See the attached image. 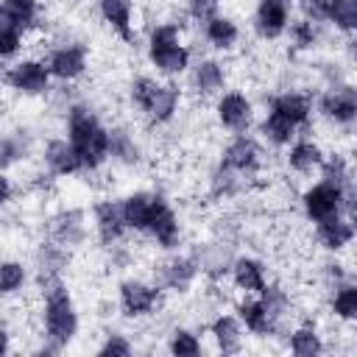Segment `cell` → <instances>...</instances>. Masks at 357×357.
<instances>
[{
    "mask_svg": "<svg viewBox=\"0 0 357 357\" xmlns=\"http://www.w3.org/2000/svg\"><path fill=\"white\" fill-rule=\"evenodd\" d=\"M262 131H265V137L271 139V142H276V145H284V142H290L293 139V134H296V126L293 123H287L284 117H279V114H268V120H265V126H262Z\"/></svg>",
    "mask_w": 357,
    "mask_h": 357,
    "instance_id": "27",
    "label": "cell"
},
{
    "mask_svg": "<svg viewBox=\"0 0 357 357\" xmlns=\"http://www.w3.org/2000/svg\"><path fill=\"white\" fill-rule=\"evenodd\" d=\"M218 117H220V123H223L226 128L243 131V128L248 126V120H251V103H248V98L240 95V92L223 95L220 103H218Z\"/></svg>",
    "mask_w": 357,
    "mask_h": 357,
    "instance_id": "9",
    "label": "cell"
},
{
    "mask_svg": "<svg viewBox=\"0 0 357 357\" xmlns=\"http://www.w3.org/2000/svg\"><path fill=\"white\" fill-rule=\"evenodd\" d=\"M220 84H223V70H220V64H215V61L198 64V70H195V86H198L201 92H215V89H220Z\"/></svg>",
    "mask_w": 357,
    "mask_h": 357,
    "instance_id": "28",
    "label": "cell"
},
{
    "mask_svg": "<svg viewBox=\"0 0 357 357\" xmlns=\"http://www.w3.org/2000/svg\"><path fill=\"white\" fill-rule=\"evenodd\" d=\"M70 145L75 148L81 167H98L109 153V131L84 106L70 109Z\"/></svg>",
    "mask_w": 357,
    "mask_h": 357,
    "instance_id": "1",
    "label": "cell"
},
{
    "mask_svg": "<svg viewBox=\"0 0 357 357\" xmlns=\"http://www.w3.org/2000/svg\"><path fill=\"white\" fill-rule=\"evenodd\" d=\"M170 351L178 354V357H181V354H198V351H201V343L195 340V335L178 329V332H173V337H170Z\"/></svg>",
    "mask_w": 357,
    "mask_h": 357,
    "instance_id": "33",
    "label": "cell"
},
{
    "mask_svg": "<svg viewBox=\"0 0 357 357\" xmlns=\"http://www.w3.org/2000/svg\"><path fill=\"white\" fill-rule=\"evenodd\" d=\"M17 156V148L8 142V139H0V165H6V162H11Z\"/></svg>",
    "mask_w": 357,
    "mask_h": 357,
    "instance_id": "40",
    "label": "cell"
},
{
    "mask_svg": "<svg viewBox=\"0 0 357 357\" xmlns=\"http://www.w3.org/2000/svg\"><path fill=\"white\" fill-rule=\"evenodd\" d=\"M8 195H11V184H8V178H6V176H0V204H6V201H8Z\"/></svg>",
    "mask_w": 357,
    "mask_h": 357,
    "instance_id": "41",
    "label": "cell"
},
{
    "mask_svg": "<svg viewBox=\"0 0 357 357\" xmlns=\"http://www.w3.org/2000/svg\"><path fill=\"white\" fill-rule=\"evenodd\" d=\"M176 103H178V89L173 84H159L153 98H151V103H148V109H145V114L159 120V123L170 120L173 112H176Z\"/></svg>",
    "mask_w": 357,
    "mask_h": 357,
    "instance_id": "15",
    "label": "cell"
},
{
    "mask_svg": "<svg viewBox=\"0 0 357 357\" xmlns=\"http://www.w3.org/2000/svg\"><path fill=\"white\" fill-rule=\"evenodd\" d=\"M47 67L42 61H20L8 70V84L20 92H42L47 86Z\"/></svg>",
    "mask_w": 357,
    "mask_h": 357,
    "instance_id": "7",
    "label": "cell"
},
{
    "mask_svg": "<svg viewBox=\"0 0 357 357\" xmlns=\"http://www.w3.org/2000/svg\"><path fill=\"white\" fill-rule=\"evenodd\" d=\"M109 151L114 156L126 159V162H134L137 159V148H134V142L123 131H109Z\"/></svg>",
    "mask_w": 357,
    "mask_h": 357,
    "instance_id": "32",
    "label": "cell"
},
{
    "mask_svg": "<svg viewBox=\"0 0 357 357\" xmlns=\"http://www.w3.org/2000/svg\"><path fill=\"white\" fill-rule=\"evenodd\" d=\"M98 229L106 243L117 240L123 234V229H128L126 218H123V204H100L98 206Z\"/></svg>",
    "mask_w": 357,
    "mask_h": 357,
    "instance_id": "16",
    "label": "cell"
},
{
    "mask_svg": "<svg viewBox=\"0 0 357 357\" xmlns=\"http://www.w3.org/2000/svg\"><path fill=\"white\" fill-rule=\"evenodd\" d=\"M165 206V201L159 195H151V192H134L123 201V218H126V226L128 229H148L153 215Z\"/></svg>",
    "mask_w": 357,
    "mask_h": 357,
    "instance_id": "5",
    "label": "cell"
},
{
    "mask_svg": "<svg viewBox=\"0 0 357 357\" xmlns=\"http://www.w3.org/2000/svg\"><path fill=\"white\" fill-rule=\"evenodd\" d=\"M22 45V25L3 8L0 3V56H11L17 53Z\"/></svg>",
    "mask_w": 357,
    "mask_h": 357,
    "instance_id": "20",
    "label": "cell"
},
{
    "mask_svg": "<svg viewBox=\"0 0 357 357\" xmlns=\"http://www.w3.org/2000/svg\"><path fill=\"white\" fill-rule=\"evenodd\" d=\"M75 326H78V318H75L67 290L64 287L50 290V296L45 301V329H47V337L53 340V346H64L75 335Z\"/></svg>",
    "mask_w": 357,
    "mask_h": 357,
    "instance_id": "2",
    "label": "cell"
},
{
    "mask_svg": "<svg viewBox=\"0 0 357 357\" xmlns=\"http://www.w3.org/2000/svg\"><path fill=\"white\" fill-rule=\"evenodd\" d=\"M131 351V346L123 340V337H109L106 343H103V349H100V354H128Z\"/></svg>",
    "mask_w": 357,
    "mask_h": 357,
    "instance_id": "39",
    "label": "cell"
},
{
    "mask_svg": "<svg viewBox=\"0 0 357 357\" xmlns=\"http://www.w3.org/2000/svg\"><path fill=\"white\" fill-rule=\"evenodd\" d=\"M326 20H335L337 28L351 31L357 25V0H326Z\"/></svg>",
    "mask_w": 357,
    "mask_h": 357,
    "instance_id": "24",
    "label": "cell"
},
{
    "mask_svg": "<svg viewBox=\"0 0 357 357\" xmlns=\"http://www.w3.org/2000/svg\"><path fill=\"white\" fill-rule=\"evenodd\" d=\"M284 28H287V6L282 0H259V6H257V31L265 39H273Z\"/></svg>",
    "mask_w": 357,
    "mask_h": 357,
    "instance_id": "10",
    "label": "cell"
},
{
    "mask_svg": "<svg viewBox=\"0 0 357 357\" xmlns=\"http://www.w3.org/2000/svg\"><path fill=\"white\" fill-rule=\"evenodd\" d=\"M290 33H293V39H296L298 47H307V45H312V39H315V31H312V22H310V20L296 22V25L290 28Z\"/></svg>",
    "mask_w": 357,
    "mask_h": 357,
    "instance_id": "36",
    "label": "cell"
},
{
    "mask_svg": "<svg viewBox=\"0 0 357 357\" xmlns=\"http://www.w3.org/2000/svg\"><path fill=\"white\" fill-rule=\"evenodd\" d=\"M240 318H243V324H245L251 332H257V335L271 332V312L265 310L262 301H245V304H240Z\"/></svg>",
    "mask_w": 357,
    "mask_h": 357,
    "instance_id": "23",
    "label": "cell"
},
{
    "mask_svg": "<svg viewBox=\"0 0 357 357\" xmlns=\"http://www.w3.org/2000/svg\"><path fill=\"white\" fill-rule=\"evenodd\" d=\"M290 349L296 354H301V357H312V354L321 351V340H318V335L312 329H298L293 335V340H290Z\"/></svg>",
    "mask_w": 357,
    "mask_h": 357,
    "instance_id": "29",
    "label": "cell"
},
{
    "mask_svg": "<svg viewBox=\"0 0 357 357\" xmlns=\"http://www.w3.org/2000/svg\"><path fill=\"white\" fill-rule=\"evenodd\" d=\"M229 167H234V170H245V167H251L254 162H257V145L251 142V139H245V137H237L229 148H226V159H223Z\"/></svg>",
    "mask_w": 357,
    "mask_h": 357,
    "instance_id": "21",
    "label": "cell"
},
{
    "mask_svg": "<svg viewBox=\"0 0 357 357\" xmlns=\"http://www.w3.org/2000/svg\"><path fill=\"white\" fill-rule=\"evenodd\" d=\"M321 109H324L326 117H332V120H337V123H351L354 114H357V98H354V89L343 86V89H335V92L324 95Z\"/></svg>",
    "mask_w": 357,
    "mask_h": 357,
    "instance_id": "11",
    "label": "cell"
},
{
    "mask_svg": "<svg viewBox=\"0 0 357 357\" xmlns=\"http://www.w3.org/2000/svg\"><path fill=\"white\" fill-rule=\"evenodd\" d=\"M335 312L340 318H354L357 315V290L354 287H343L335 296Z\"/></svg>",
    "mask_w": 357,
    "mask_h": 357,
    "instance_id": "34",
    "label": "cell"
},
{
    "mask_svg": "<svg viewBox=\"0 0 357 357\" xmlns=\"http://www.w3.org/2000/svg\"><path fill=\"white\" fill-rule=\"evenodd\" d=\"M45 159H47V165L53 167V173H59V176H67V173L81 170V159H78L75 148L70 145V139H56V142H50L47 151H45Z\"/></svg>",
    "mask_w": 357,
    "mask_h": 357,
    "instance_id": "12",
    "label": "cell"
},
{
    "mask_svg": "<svg viewBox=\"0 0 357 357\" xmlns=\"http://www.w3.org/2000/svg\"><path fill=\"white\" fill-rule=\"evenodd\" d=\"M120 304H123V312L137 318V315H148L156 304V290L142 284V282H126L120 287Z\"/></svg>",
    "mask_w": 357,
    "mask_h": 357,
    "instance_id": "8",
    "label": "cell"
},
{
    "mask_svg": "<svg viewBox=\"0 0 357 357\" xmlns=\"http://www.w3.org/2000/svg\"><path fill=\"white\" fill-rule=\"evenodd\" d=\"M282 3H284V0H282Z\"/></svg>",
    "mask_w": 357,
    "mask_h": 357,
    "instance_id": "43",
    "label": "cell"
},
{
    "mask_svg": "<svg viewBox=\"0 0 357 357\" xmlns=\"http://www.w3.org/2000/svg\"><path fill=\"white\" fill-rule=\"evenodd\" d=\"M3 8H6L22 28L31 25L33 17H36V0H3Z\"/></svg>",
    "mask_w": 357,
    "mask_h": 357,
    "instance_id": "31",
    "label": "cell"
},
{
    "mask_svg": "<svg viewBox=\"0 0 357 357\" xmlns=\"http://www.w3.org/2000/svg\"><path fill=\"white\" fill-rule=\"evenodd\" d=\"M100 14L123 39H131V0H100Z\"/></svg>",
    "mask_w": 357,
    "mask_h": 357,
    "instance_id": "14",
    "label": "cell"
},
{
    "mask_svg": "<svg viewBox=\"0 0 357 357\" xmlns=\"http://www.w3.org/2000/svg\"><path fill=\"white\" fill-rule=\"evenodd\" d=\"M318 237L326 248H343L351 237H354V229L349 220H340L337 215L335 218H326L318 223Z\"/></svg>",
    "mask_w": 357,
    "mask_h": 357,
    "instance_id": "17",
    "label": "cell"
},
{
    "mask_svg": "<svg viewBox=\"0 0 357 357\" xmlns=\"http://www.w3.org/2000/svg\"><path fill=\"white\" fill-rule=\"evenodd\" d=\"M212 335H215V340H218V346H220L223 351H234V349L240 346L237 321L229 318V315H223V318H218V321L212 324Z\"/></svg>",
    "mask_w": 357,
    "mask_h": 357,
    "instance_id": "26",
    "label": "cell"
},
{
    "mask_svg": "<svg viewBox=\"0 0 357 357\" xmlns=\"http://www.w3.org/2000/svg\"><path fill=\"white\" fill-rule=\"evenodd\" d=\"M315 165H321V148L312 142H296L290 151V167L298 173H307Z\"/></svg>",
    "mask_w": 357,
    "mask_h": 357,
    "instance_id": "25",
    "label": "cell"
},
{
    "mask_svg": "<svg viewBox=\"0 0 357 357\" xmlns=\"http://www.w3.org/2000/svg\"><path fill=\"white\" fill-rule=\"evenodd\" d=\"M25 279V271L20 262H3L0 265V296L6 293H14Z\"/></svg>",
    "mask_w": 357,
    "mask_h": 357,
    "instance_id": "30",
    "label": "cell"
},
{
    "mask_svg": "<svg viewBox=\"0 0 357 357\" xmlns=\"http://www.w3.org/2000/svg\"><path fill=\"white\" fill-rule=\"evenodd\" d=\"M84 67H86V50L78 47V45L59 47L47 59V73L56 75V78H75V75L84 73Z\"/></svg>",
    "mask_w": 357,
    "mask_h": 357,
    "instance_id": "6",
    "label": "cell"
},
{
    "mask_svg": "<svg viewBox=\"0 0 357 357\" xmlns=\"http://www.w3.org/2000/svg\"><path fill=\"white\" fill-rule=\"evenodd\" d=\"M343 201H346L343 187H337V184H332V181H321V184H315L312 190L304 192V209H307V215H310L315 223L340 215Z\"/></svg>",
    "mask_w": 357,
    "mask_h": 357,
    "instance_id": "4",
    "label": "cell"
},
{
    "mask_svg": "<svg viewBox=\"0 0 357 357\" xmlns=\"http://www.w3.org/2000/svg\"><path fill=\"white\" fill-rule=\"evenodd\" d=\"M151 61L162 73H181L187 67L190 53L178 42V28L176 25H159L151 33Z\"/></svg>",
    "mask_w": 357,
    "mask_h": 357,
    "instance_id": "3",
    "label": "cell"
},
{
    "mask_svg": "<svg viewBox=\"0 0 357 357\" xmlns=\"http://www.w3.org/2000/svg\"><path fill=\"white\" fill-rule=\"evenodd\" d=\"M156 86H159V84L151 81V78H137V81H134V86H131V98H134V103H137L142 112L148 109V103H151Z\"/></svg>",
    "mask_w": 357,
    "mask_h": 357,
    "instance_id": "35",
    "label": "cell"
},
{
    "mask_svg": "<svg viewBox=\"0 0 357 357\" xmlns=\"http://www.w3.org/2000/svg\"><path fill=\"white\" fill-rule=\"evenodd\" d=\"M218 3L220 0H190V14L195 20H209V17H215Z\"/></svg>",
    "mask_w": 357,
    "mask_h": 357,
    "instance_id": "37",
    "label": "cell"
},
{
    "mask_svg": "<svg viewBox=\"0 0 357 357\" xmlns=\"http://www.w3.org/2000/svg\"><path fill=\"white\" fill-rule=\"evenodd\" d=\"M234 282H237V287H243L245 293H262V290H265L262 265L254 262V259H237V262H234Z\"/></svg>",
    "mask_w": 357,
    "mask_h": 357,
    "instance_id": "19",
    "label": "cell"
},
{
    "mask_svg": "<svg viewBox=\"0 0 357 357\" xmlns=\"http://www.w3.org/2000/svg\"><path fill=\"white\" fill-rule=\"evenodd\" d=\"M301 11L307 20L318 22V20H326V0H301Z\"/></svg>",
    "mask_w": 357,
    "mask_h": 357,
    "instance_id": "38",
    "label": "cell"
},
{
    "mask_svg": "<svg viewBox=\"0 0 357 357\" xmlns=\"http://www.w3.org/2000/svg\"><path fill=\"white\" fill-rule=\"evenodd\" d=\"M271 112H273V114H279V117H284L287 123H293V126L298 128V126H301V123H307V117H310V100H307V98H301V95L284 92V95L273 98Z\"/></svg>",
    "mask_w": 357,
    "mask_h": 357,
    "instance_id": "13",
    "label": "cell"
},
{
    "mask_svg": "<svg viewBox=\"0 0 357 357\" xmlns=\"http://www.w3.org/2000/svg\"><path fill=\"white\" fill-rule=\"evenodd\" d=\"M6 349H8V337H6V332L0 329V354H3Z\"/></svg>",
    "mask_w": 357,
    "mask_h": 357,
    "instance_id": "42",
    "label": "cell"
},
{
    "mask_svg": "<svg viewBox=\"0 0 357 357\" xmlns=\"http://www.w3.org/2000/svg\"><path fill=\"white\" fill-rule=\"evenodd\" d=\"M206 39L215 47H231L237 42V25L226 17H209L206 20Z\"/></svg>",
    "mask_w": 357,
    "mask_h": 357,
    "instance_id": "22",
    "label": "cell"
},
{
    "mask_svg": "<svg viewBox=\"0 0 357 357\" xmlns=\"http://www.w3.org/2000/svg\"><path fill=\"white\" fill-rule=\"evenodd\" d=\"M148 231L156 237V243H159V245H165V248L176 245V240H178V223H176V215L170 212V206H167V204L153 215V220H151Z\"/></svg>",
    "mask_w": 357,
    "mask_h": 357,
    "instance_id": "18",
    "label": "cell"
}]
</instances>
